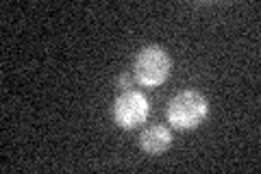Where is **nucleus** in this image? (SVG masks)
Listing matches in <instances>:
<instances>
[{"mask_svg":"<svg viewBox=\"0 0 261 174\" xmlns=\"http://www.w3.org/2000/svg\"><path fill=\"white\" fill-rule=\"evenodd\" d=\"M133 83H135L133 74L124 72V74H120V79H118V87L122 89V92H128V89H133Z\"/></svg>","mask_w":261,"mask_h":174,"instance_id":"obj_5","label":"nucleus"},{"mask_svg":"<svg viewBox=\"0 0 261 174\" xmlns=\"http://www.w3.org/2000/svg\"><path fill=\"white\" fill-rule=\"evenodd\" d=\"M172 72V59L166 48H161L157 44L152 46H144L135 57L133 63V77L135 81L144 87H159L170 79Z\"/></svg>","mask_w":261,"mask_h":174,"instance_id":"obj_2","label":"nucleus"},{"mask_svg":"<svg viewBox=\"0 0 261 174\" xmlns=\"http://www.w3.org/2000/svg\"><path fill=\"white\" fill-rule=\"evenodd\" d=\"M150 113V103L142 92L137 89H128L122 92L116 101H113V122L120 129H135L148 118Z\"/></svg>","mask_w":261,"mask_h":174,"instance_id":"obj_3","label":"nucleus"},{"mask_svg":"<svg viewBox=\"0 0 261 174\" xmlns=\"http://www.w3.org/2000/svg\"><path fill=\"white\" fill-rule=\"evenodd\" d=\"M172 146V131L163 124H152L140 135V148L146 155H161Z\"/></svg>","mask_w":261,"mask_h":174,"instance_id":"obj_4","label":"nucleus"},{"mask_svg":"<svg viewBox=\"0 0 261 174\" xmlns=\"http://www.w3.org/2000/svg\"><path fill=\"white\" fill-rule=\"evenodd\" d=\"M209 113V101L196 89H185L178 92L172 101L168 103V122L172 129L192 131L205 122Z\"/></svg>","mask_w":261,"mask_h":174,"instance_id":"obj_1","label":"nucleus"}]
</instances>
